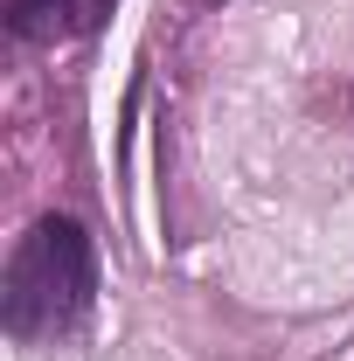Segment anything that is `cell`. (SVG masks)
<instances>
[{"label": "cell", "instance_id": "6da1fadb", "mask_svg": "<svg viewBox=\"0 0 354 361\" xmlns=\"http://www.w3.org/2000/svg\"><path fill=\"white\" fill-rule=\"evenodd\" d=\"M97 299V250L77 216H42L14 243L7 257V285H0V326L14 341H63L77 334Z\"/></svg>", "mask_w": 354, "mask_h": 361}, {"label": "cell", "instance_id": "7a4b0ae2", "mask_svg": "<svg viewBox=\"0 0 354 361\" xmlns=\"http://www.w3.org/2000/svg\"><path fill=\"white\" fill-rule=\"evenodd\" d=\"M63 28V0H21L14 7V35H49Z\"/></svg>", "mask_w": 354, "mask_h": 361}]
</instances>
